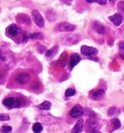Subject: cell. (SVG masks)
Here are the masks:
<instances>
[{
	"label": "cell",
	"mask_w": 124,
	"mask_h": 133,
	"mask_svg": "<svg viewBox=\"0 0 124 133\" xmlns=\"http://www.w3.org/2000/svg\"><path fill=\"white\" fill-rule=\"evenodd\" d=\"M120 57H121L122 59H124V54H120Z\"/></svg>",
	"instance_id": "29"
},
{
	"label": "cell",
	"mask_w": 124,
	"mask_h": 133,
	"mask_svg": "<svg viewBox=\"0 0 124 133\" xmlns=\"http://www.w3.org/2000/svg\"><path fill=\"white\" fill-rule=\"evenodd\" d=\"M76 26L74 25L69 24V23L66 22H62L59 23L56 26V30L57 31H63V32H71L73 30H75Z\"/></svg>",
	"instance_id": "3"
},
{
	"label": "cell",
	"mask_w": 124,
	"mask_h": 133,
	"mask_svg": "<svg viewBox=\"0 0 124 133\" xmlns=\"http://www.w3.org/2000/svg\"><path fill=\"white\" fill-rule=\"evenodd\" d=\"M84 112H85L86 115H88V116H89V117H96V113L89 109H84Z\"/></svg>",
	"instance_id": "22"
},
{
	"label": "cell",
	"mask_w": 124,
	"mask_h": 133,
	"mask_svg": "<svg viewBox=\"0 0 124 133\" xmlns=\"http://www.w3.org/2000/svg\"><path fill=\"white\" fill-rule=\"evenodd\" d=\"M32 129H33V131L35 133H40L41 131H42V129H43L42 124L39 123V122H37V123H35L33 125V127H32Z\"/></svg>",
	"instance_id": "15"
},
{
	"label": "cell",
	"mask_w": 124,
	"mask_h": 133,
	"mask_svg": "<svg viewBox=\"0 0 124 133\" xmlns=\"http://www.w3.org/2000/svg\"><path fill=\"white\" fill-rule=\"evenodd\" d=\"M94 29L100 34H105V32H106L105 26L102 24H100V22H98V21L94 23Z\"/></svg>",
	"instance_id": "13"
},
{
	"label": "cell",
	"mask_w": 124,
	"mask_h": 133,
	"mask_svg": "<svg viewBox=\"0 0 124 133\" xmlns=\"http://www.w3.org/2000/svg\"><path fill=\"white\" fill-rule=\"evenodd\" d=\"M80 39H81V37L78 35H66L62 37L61 42L66 46H71V45H75L78 42H80Z\"/></svg>",
	"instance_id": "2"
},
{
	"label": "cell",
	"mask_w": 124,
	"mask_h": 133,
	"mask_svg": "<svg viewBox=\"0 0 124 133\" xmlns=\"http://www.w3.org/2000/svg\"><path fill=\"white\" fill-rule=\"evenodd\" d=\"M11 130H12V127H10V126H3L1 128V132L3 133H9Z\"/></svg>",
	"instance_id": "23"
},
{
	"label": "cell",
	"mask_w": 124,
	"mask_h": 133,
	"mask_svg": "<svg viewBox=\"0 0 124 133\" xmlns=\"http://www.w3.org/2000/svg\"><path fill=\"white\" fill-rule=\"evenodd\" d=\"M30 76L28 74H21L16 78V80L18 82L19 84H26L27 82L29 80Z\"/></svg>",
	"instance_id": "11"
},
{
	"label": "cell",
	"mask_w": 124,
	"mask_h": 133,
	"mask_svg": "<svg viewBox=\"0 0 124 133\" xmlns=\"http://www.w3.org/2000/svg\"><path fill=\"white\" fill-rule=\"evenodd\" d=\"M104 94H105V90L104 89H98L97 91H95V92H93L91 94V98L94 100H99L104 96Z\"/></svg>",
	"instance_id": "12"
},
{
	"label": "cell",
	"mask_w": 124,
	"mask_h": 133,
	"mask_svg": "<svg viewBox=\"0 0 124 133\" xmlns=\"http://www.w3.org/2000/svg\"><path fill=\"white\" fill-rule=\"evenodd\" d=\"M80 52L81 54H83L84 56H87V57H92L98 54V49L92 46H82L80 48Z\"/></svg>",
	"instance_id": "5"
},
{
	"label": "cell",
	"mask_w": 124,
	"mask_h": 133,
	"mask_svg": "<svg viewBox=\"0 0 124 133\" xmlns=\"http://www.w3.org/2000/svg\"><path fill=\"white\" fill-rule=\"evenodd\" d=\"M120 48L122 50H124V41H122V42L120 43Z\"/></svg>",
	"instance_id": "26"
},
{
	"label": "cell",
	"mask_w": 124,
	"mask_h": 133,
	"mask_svg": "<svg viewBox=\"0 0 124 133\" xmlns=\"http://www.w3.org/2000/svg\"><path fill=\"white\" fill-rule=\"evenodd\" d=\"M88 3H89V4H91V3H97V4L99 5H101V6H104V5H106V0H86Z\"/></svg>",
	"instance_id": "19"
},
{
	"label": "cell",
	"mask_w": 124,
	"mask_h": 133,
	"mask_svg": "<svg viewBox=\"0 0 124 133\" xmlns=\"http://www.w3.org/2000/svg\"><path fill=\"white\" fill-rule=\"evenodd\" d=\"M81 60V57L78 55V54H73L72 56L70 57V59H69V69H72L77 64L80 63V61Z\"/></svg>",
	"instance_id": "9"
},
{
	"label": "cell",
	"mask_w": 124,
	"mask_h": 133,
	"mask_svg": "<svg viewBox=\"0 0 124 133\" xmlns=\"http://www.w3.org/2000/svg\"><path fill=\"white\" fill-rule=\"evenodd\" d=\"M118 114H120V109L118 108H115V107L109 108V110H108V115L109 116H114V115H118Z\"/></svg>",
	"instance_id": "16"
},
{
	"label": "cell",
	"mask_w": 124,
	"mask_h": 133,
	"mask_svg": "<svg viewBox=\"0 0 124 133\" xmlns=\"http://www.w3.org/2000/svg\"><path fill=\"white\" fill-rule=\"evenodd\" d=\"M83 126H84V120L82 118H80L75 124L74 128L71 130V133H80L82 131V129H83Z\"/></svg>",
	"instance_id": "10"
},
{
	"label": "cell",
	"mask_w": 124,
	"mask_h": 133,
	"mask_svg": "<svg viewBox=\"0 0 124 133\" xmlns=\"http://www.w3.org/2000/svg\"><path fill=\"white\" fill-rule=\"evenodd\" d=\"M109 19L116 26H119L120 24H121L122 20H123V17H122L120 13H116V14H114L113 16H110V17H109Z\"/></svg>",
	"instance_id": "8"
},
{
	"label": "cell",
	"mask_w": 124,
	"mask_h": 133,
	"mask_svg": "<svg viewBox=\"0 0 124 133\" xmlns=\"http://www.w3.org/2000/svg\"><path fill=\"white\" fill-rule=\"evenodd\" d=\"M29 38H31V39H41V38H43V36L41 33H35V34H31V35H29Z\"/></svg>",
	"instance_id": "21"
},
{
	"label": "cell",
	"mask_w": 124,
	"mask_h": 133,
	"mask_svg": "<svg viewBox=\"0 0 124 133\" xmlns=\"http://www.w3.org/2000/svg\"><path fill=\"white\" fill-rule=\"evenodd\" d=\"M118 8H119V9H120V11L124 13V2H120V4H119Z\"/></svg>",
	"instance_id": "25"
},
{
	"label": "cell",
	"mask_w": 124,
	"mask_h": 133,
	"mask_svg": "<svg viewBox=\"0 0 124 133\" xmlns=\"http://www.w3.org/2000/svg\"><path fill=\"white\" fill-rule=\"evenodd\" d=\"M92 133H101V132H100L99 130H95L94 132H92Z\"/></svg>",
	"instance_id": "30"
},
{
	"label": "cell",
	"mask_w": 124,
	"mask_h": 133,
	"mask_svg": "<svg viewBox=\"0 0 124 133\" xmlns=\"http://www.w3.org/2000/svg\"><path fill=\"white\" fill-rule=\"evenodd\" d=\"M3 104L8 109H15V108H20L21 105H22V100L20 98H6L3 100Z\"/></svg>",
	"instance_id": "1"
},
{
	"label": "cell",
	"mask_w": 124,
	"mask_h": 133,
	"mask_svg": "<svg viewBox=\"0 0 124 133\" xmlns=\"http://www.w3.org/2000/svg\"><path fill=\"white\" fill-rule=\"evenodd\" d=\"M112 123H113V126H114V129H113V130H114V129H120V128L121 127V124H120V119H119V118H113V119H112Z\"/></svg>",
	"instance_id": "18"
},
{
	"label": "cell",
	"mask_w": 124,
	"mask_h": 133,
	"mask_svg": "<svg viewBox=\"0 0 124 133\" xmlns=\"http://www.w3.org/2000/svg\"><path fill=\"white\" fill-rule=\"evenodd\" d=\"M38 109H42V110H49L51 109V103L48 100L46 101L42 102L40 105H38Z\"/></svg>",
	"instance_id": "14"
},
{
	"label": "cell",
	"mask_w": 124,
	"mask_h": 133,
	"mask_svg": "<svg viewBox=\"0 0 124 133\" xmlns=\"http://www.w3.org/2000/svg\"><path fill=\"white\" fill-rule=\"evenodd\" d=\"M69 1H72V0H69Z\"/></svg>",
	"instance_id": "31"
},
{
	"label": "cell",
	"mask_w": 124,
	"mask_h": 133,
	"mask_svg": "<svg viewBox=\"0 0 124 133\" xmlns=\"http://www.w3.org/2000/svg\"><path fill=\"white\" fill-rule=\"evenodd\" d=\"M76 94V90L73 89H68L65 92V96L66 97H72Z\"/></svg>",
	"instance_id": "20"
},
{
	"label": "cell",
	"mask_w": 124,
	"mask_h": 133,
	"mask_svg": "<svg viewBox=\"0 0 124 133\" xmlns=\"http://www.w3.org/2000/svg\"><path fill=\"white\" fill-rule=\"evenodd\" d=\"M6 32V35H8V37H17V36H18L19 34H20L21 30L16 24H12V25H10L9 26H8Z\"/></svg>",
	"instance_id": "4"
},
{
	"label": "cell",
	"mask_w": 124,
	"mask_h": 133,
	"mask_svg": "<svg viewBox=\"0 0 124 133\" xmlns=\"http://www.w3.org/2000/svg\"><path fill=\"white\" fill-rule=\"evenodd\" d=\"M57 51V46H54L53 48H51V49L48 50V51L46 52V56L48 57H53V56L55 55Z\"/></svg>",
	"instance_id": "17"
},
{
	"label": "cell",
	"mask_w": 124,
	"mask_h": 133,
	"mask_svg": "<svg viewBox=\"0 0 124 133\" xmlns=\"http://www.w3.org/2000/svg\"><path fill=\"white\" fill-rule=\"evenodd\" d=\"M9 120V116L8 114H0V121Z\"/></svg>",
	"instance_id": "24"
},
{
	"label": "cell",
	"mask_w": 124,
	"mask_h": 133,
	"mask_svg": "<svg viewBox=\"0 0 124 133\" xmlns=\"http://www.w3.org/2000/svg\"><path fill=\"white\" fill-rule=\"evenodd\" d=\"M37 50H38V51L40 52V53H43V51L45 50V46H42V48H41L40 49H37Z\"/></svg>",
	"instance_id": "27"
},
{
	"label": "cell",
	"mask_w": 124,
	"mask_h": 133,
	"mask_svg": "<svg viewBox=\"0 0 124 133\" xmlns=\"http://www.w3.org/2000/svg\"><path fill=\"white\" fill-rule=\"evenodd\" d=\"M83 114H84V109L80 105H76L71 109L70 112H69V115L72 118H80Z\"/></svg>",
	"instance_id": "7"
},
{
	"label": "cell",
	"mask_w": 124,
	"mask_h": 133,
	"mask_svg": "<svg viewBox=\"0 0 124 133\" xmlns=\"http://www.w3.org/2000/svg\"><path fill=\"white\" fill-rule=\"evenodd\" d=\"M32 17H33V19H34V21H35V23L39 28H44V26H45L44 18H43L41 14L39 13L37 10H33V11H32Z\"/></svg>",
	"instance_id": "6"
},
{
	"label": "cell",
	"mask_w": 124,
	"mask_h": 133,
	"mask_svg": "<svg viewBox=\"0 0 124 133\" xmlns=\"http://www.w3.org/2000/svg\"><path fill=\"white\" fill-rule=\"evenodd\" d=\"M109 2H110L111 4H114V3L116 2V0H109Z\"/></svg>",
	"instance_id": "28"
}]
</instances>
